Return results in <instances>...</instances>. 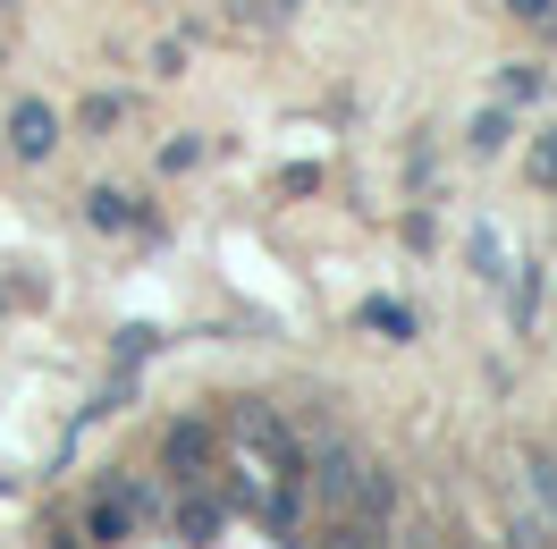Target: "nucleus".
Instances as JSON below:
<instances>
[{"label": "nucleus", "mask_w": 557, "mask_h": 549, "mask_svg": "<svg viewBox=\"0 0 557 549\" xmlns=\"http://www.w3.org/2000/svg\"><path fill=\"white\" fill-rule=\"evenodd\" d=\"M516 17H532V26H557V0H507Z\"/></svg>", "instance_id": "7"}, {"label": "nucleus", "mask_w": 557, "mask_h": 549, "mask_svg": "<svg viewBox=\"0 0 557 549\" xmlns=\"http://www.w3.org/2000/svg\"><path fill=\"white\" fill-rule=\"evenodd\" d=\"M532 481H541V499L557 508V465H549V456H532Z\"/></svg>", "instance_id": "8"}, {"label": "nucleus", "mask_w": 557, "mask_h": 549, "mask_svg": "<svg viewBox=\"0 0 557 549\" xmlns=\"http://www.w3.org/2000/svg\"><path fill=\"white\" fill-rule=\"evenodd\" d=\"M177 533H186V541H211V533H220V508H211V499H186Z\"/></svg>", "instance_id": "4"}, {"label": "nucleus", "mask_w": 557, "mask_h": 549, "mask_svg": "<svg viewBox=\"0 0 557 549\" xmlns=\"http://www.w3.org/2000/svg\"><path fill=\"white\" fill-rule=\"evenodd\" d=\"M203 456H211V431H203V423H177V431H170V465H177V474H195Z\"/></svg>", "instance_id": "3"}, {"label": "nucleus", "mask_w": 557, "mask_h": 549, "mask_svg": "<svg viewBox=\"0 0 557 549\" xmlns=\"http://www.w3.org/2000/svg\"><path fill=\"white\" fill-rule=\"evenodd\" d=\"M355 481H363V465H355L347 448H321V499H347Z\"/></svg>", "instance_id": "2"}, {"label": "nucleus", "mask_w": 557, "mask_h": 549, "mask_svg": "<svg viewBox=\"0 0 557 549\" xmlns=\"http://www.w3.org/2000/svg\"><path fill=\"white\" fill-rule=\"evenodd\" d=\"M94 220H102V229H127L136 211H127V195H94Z\"/></svg>", "instance_id": "6"}, {"label": "nucleus", "mask_w": 557, "mask_h": 549, "mask_svg": "<svg viewBox=\"0 0 557 549\" xmlns=\"http://www.w3.org/2000/svg\"><path fill=\"white\" fill-rule=\"evenodd\" d=\"M9 144H17V161H42V152L60 144V119H51L42 102H17L9 110Z\"/></svg>", "instance_id": "1"}, {"label": "nucleus", "mask_w": 557, "mask_h": 549, "mask_svg": "<svg viewBox=\"0 0 557 549\" xmlns=\"http://www.w3.org/2000/svg\"><path fill=\"white\" fill-rule=\"evenodd\" d=\"M473 144H482V152H498V144H507V110H482V119H473Z\"/></svg>", "instance_id": "5"}, {"label": "nucleus", "mask_w": 557, "mask_h": 549, "mask_svg": "<svg viewBox=\"0 0 557 549\" xmlns=\"http://www.w3.org/2000/svg\"><path fill=\"white\" fill-rule=\"evenodd\" d=\"M532 170H541V178H557V136L541 144V161H532Z\"/></svg>", "instance_id": "9"}]
</instances>
